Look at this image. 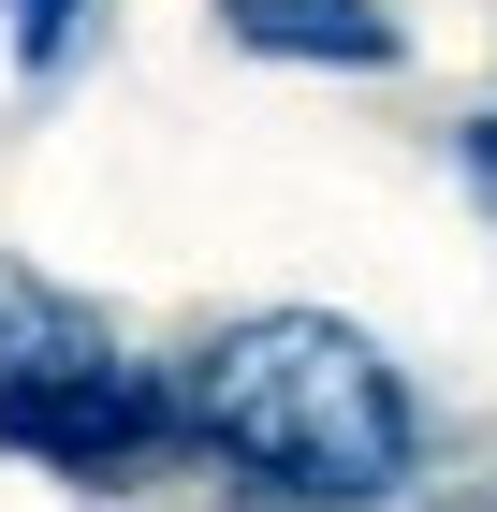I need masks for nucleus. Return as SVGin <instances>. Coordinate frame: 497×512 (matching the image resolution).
Segmentation results:
<instances>
[{"mask_svg": "<svg viewBox=\"0 0 497 512\" xmlns=\"http://www.w3.org/2000/svg\"><path fill=\"white\" fill-rule=\"evenodd\" d=\"M74 30H88V0H15V59H59Z\"/></svg>", "mask_w": 497, "mask_h": 512, "instance_id": "39448f33", "label": "nucleus"}, {"mask_svg": "<svg viewBox=\"0 0 497 512\" xmlns=\"http://www.w3.org/2000/svg\"><path fill=\"white\" fill-rule=\"evenodd\" d=\"M454 161H468V191L497 205V118H468V132H454Z\"/></svg>", "mask_w": 497, "mask_h": 512, "instance_id": "423d86ee", "label": "nucleus"}, {"mask_svg": "<svg viewBox=\"0 0 497 512\" xmlns=\"http://www.w3.org/2000/svg\"><path fill=\"white\" fill-rule=\"evenodd\" d=\"M220 30L264 44V59H351V74L395 59V15H381V0H220Z\"/></svg>", "mask_w": 497, "mask_h": 512, "instance_id": "7ed1b4c3", "label": "nucleus"}, {"mask_svg": "<svg viewBox=\"0 0 497 512\" xmlns=\"http://www.w3.org/2000/svg\"><path fill=\"white\" fill-rule=\"evenodd\" d=\"M0 439L44 454V469H74V483H132L147 454H176V410H161V366L88 352V366H44V381L0 395Z\"/></svg>", "mask_w": 497, "mask_h": 512, "instance_id": "f03ea898", "label": "nucleus"}, {"mask_svg": "<svg viewBox=\"0 0 497 512\" xmlns=\"http://www.w3.org/2000/svg\"><path fill=\"white\" fill-rule=\"evenodd\" d=\"M88 352H117L103 308H74V293H59V278H30V264H0V395L44 381V366H88Z\"/></svg>", "mask_w": 497, "mask_h": 512, "instance_id": "20e7f679", "label": "nucleus"}, {"mask_svg": "<svg viewBox=\"0 0 497 512\" xmlns=\"http://www.w3.org/2000/svg\"><path fill=\"white\" fill-rule=\"evenodd\" d=\"M161 410H176L191 454L249 469L264 498H293V512H366V498H395L410 454H424L410 381H395L351 322H322V308L220 322V337L161 381Z\"/></svg>", "mask_w": 497, "mask_h": 512, "instance_id": "f257e3e1", "label": "nucleus"}]
</instances>
